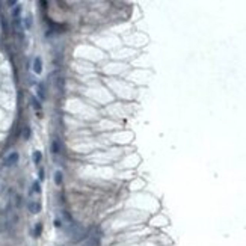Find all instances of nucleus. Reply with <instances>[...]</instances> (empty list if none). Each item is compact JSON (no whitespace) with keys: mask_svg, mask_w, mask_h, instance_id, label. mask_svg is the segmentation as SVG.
I'll list each match as a JSON object with an SVG mask.
<instances>
[{"mask_svg":"<svg viewBox=\"0 0 246 246\" xmlns=\"http://www.w3.org/2000/svg\"><path fill=\"white\" fill-rule=\"evenodd\" d=\"M24 26H26V29H30V26H32V15H27V17H26Z\"/></svg>","mask_w":246,"mask_h":246,"instance_id":"9","label":"nucleus"},{"mask_svg":"<svg viewBox=\"0 0 246 246\" xmlns=\"http://www.w3.org/2000/svg\"><path fill=\"white\" fill-rule=\"evenodd\" d=\"M33 71L36 74H41V71H42V60H41V58H35V60H33Z\"/></svg>","mask_w":246,"mask_h":246,"instance_id":"2","label":"nucleus"},{"mask_svg":"<svg viewBox=\"0 0 246 246\" xmlns=\"http://www.w3.org/2000/svg\"><path fill=\"white\" fill-rule=\"evenodd\" d=\"M33 192H36V193L41 192V186H40V183H38V181H35V183H33Z\"/></svg>","mask_w":246,"mask_h":246,"instance_id":"13","label":"nucleus"},{"mask_svg":"<svg viewBox=\"0 0 246 246\" xmlns=\"http://www.w3.org/2000/svg\"><path fill=\"white\" fill-rule=\"evenodd\" d=\"M17 162H18V154L17 152H11L9 157L5 160V165L6 166H12V165H15Z\"/></svg>","mask_w":246,"mask_h":246,"instance_id":"1","label":"nucleus"},{"mask_svg":"<svg viewBox=\"0 0 246 246\" xmlns=\"http://www.w3.org/2000/svg\"><path fill=\"white\" fill-rule=\"evenodd\" d=\"M20 12H21V6H15V8H14V11H12V15H14V17L17 18V17L20 15Z\"/></svg>","mask_w":246,"mask_h":246,"instance_id":"11","label":"nucleus"},{"mask_svg":"<svg viewBox=\"0 0 246 246\" xmlns=\"http://www.w3.org/2000/svg\"><path fill=\"white\" fill-rule=\"evenodd\" d=\"M40 180H44V169H40Z\"/></svg>","mask_w":246,"mask_h":246,"instance_id":"15","label":"nucleus"},{"mask_svg":"<svg viewBox=\"0 0 246 246\" xmlns=\"http://www.w3.org/2000/svg\"><path fill=\"white\" fill-rule=\"evenodd\" d=\"M38 94H40V97L44 100L45 98V89H44V85H38Z\"/></svg>","mask_w":246,"mask_h":246,"instance_id":"8","label":"nucleus"},{"mask_svg":"<svg viewBox=\"0 0 246 246\" xmlns=\"http://www.w3.org/2000/svg\"><path fill=\"white\" fill-rule=\"evenodd\" d=\"M29 210H30L32 213H40V211H41V204L36 202V201H32V202L29 204Z\"/></svg>","mask_w":246,"mask_h":246,"instance_id":"3","label":"nucleus"},{"mask_svg":"<svg viewBox=\"0 0 246 246\" xmlns=\"http://www.w3.org/2000/svg\"><path fill=\"white\" fill-rule=\"evenodd\" d=\"M41 159H42V154H41V151H35V152H33V162L38 165V163L41 162Z\"/></svg>","mask_w":246,"mask_h":246,"instance_id":"7","label":"nucleus"},{"mask_svg":"<svg viewBox=\"0 0 246 246\" xmlns=\"http://www.w3.org/2000/svg\"><path fill=\"white\" fill-rule=\"evenodd\" d=\"M41 231H42V225L41 224H36V227H35V236L38 237L41 234Z\"/></svg>","mask_w":246,"mask_h":246,"instance_id":"10","label":"nucleus"},{"mask_svg":"<svg viewBox=\"0 0 246 246\" xmlns=\"http://www.w3.org/2000/svg\"><path fill=\"white\" fill-rule=\"evenodd\" d=\"M55 183H56L58 186L62 184V172H60V171H56V172H55Z\"/></svg>","mask_w":246,"mask_h":246,"instance_id":"6","label":"nucleus"},{"mask_svg":"<svg viewBox=\"0 0 246 246\" xmlns=\"http://www.w3.org/2000/svg\"><path fill=\"white\" fill-rule=\"evenodd\" d=\"M83 246H100V239L98 237H89Z\"/></svg>","mask_w":246,"mask_h":246,"instance_id":"4","label":"nucleus"},{"mask_svg":"<svg viewBox=\"0 0 246 246\" xmlns=\"http://www.w3.org/2000/svg\"><path fill=\"white\" fill-rule=\"evenodd\" d=\"M32 103H33V107H35L36 110H38V109H41V106H40V103H38V101H36L35 98H32Z\"/></svg>","mask_w":246,"mask_h":246,"instance_id":"14","label":"nucleus"},{"mask_svg":"<svg viewBox=\"0 0 246 246\" xmlns=\"http://www.w3.org/2000/svg\"><path fill=\"white\" fill-rule=\"evenodd\" d=\"M23 137H24V139H29V137H30V128H29V127H26V128H24Z\"/></svg>","mask_w":246,"mask_h":246,"instance_id":"12","label":"nucleus"},{"mask_svg":"<svg viewBox=\"0 0 246 246\" xmlns=\"http://www.w3.org/2000/svg\"><path fill=\"white\" fill-rule=\"evenodd\" d=\"M59 151H60L59 140H53V144H51V152H53V154H59Z\"/></svg>","mask_w":246,"mask_h":246,"instance_id":"5","label":"nucleus"}]
</instances>
